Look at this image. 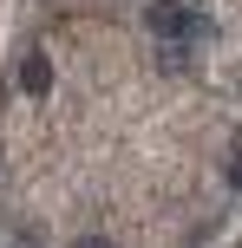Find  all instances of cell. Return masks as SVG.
Listing matches in <instances>:
<instances>
[{"instance_id": "6da1fadb", "label": "cell", "mask_w": 242, "mask_h": 248, "mask_svg": "<svg viewBox=\"0 0 242 248\" xmlns=\"http://www.w3.org/2000/svg\"><path fill=\"white\" fill-rule=\"evenodd\" d=\"M144 26H151L157 39H183V33H196V13L183 7V0H151V7H144Z\"/></svg>"}, {"instance_id": "7a4b0ae2", "label": "cell", "mask_w": 242, "mask_h": 248, "mask_svg": "<svg viewBox=\"0 0 242 248\" xmlns=\"http://www.w3.org/2000/svg\"><path fill=\"white\" fill-rule=\"evenodd\" d=\"M20 92H33V98L52 92V59H46V52H26V59H20Z\"/></svg>"}, {"instance_id": "3957f363", "label": "cell", "mask_w": 242, "mask_h": 248, "mask_svg": "<svg viewBox=\"0 0 242 248\" xmlns=\"http://www.w3.org/2000/svg\"><path fill=\"white\" fill-rule=\"evenodd\" d=\"M229 183H242V150H236V157H229Z\"/></svg>"}, {"instance_id": "277c9868", "label": "cell", "mask_w": 242, "mask_h": 248, "mask_svg": "<svg viewBox=\"0 0 242 248\" xmlns=\"http://www.w3.org/2000/svg\"><path fill=\"white\" fill-rule=\"evenodd\" d=\"M79 248H118V242H105V235H85V242H79Z\"/></svg>"}]
</instances>
